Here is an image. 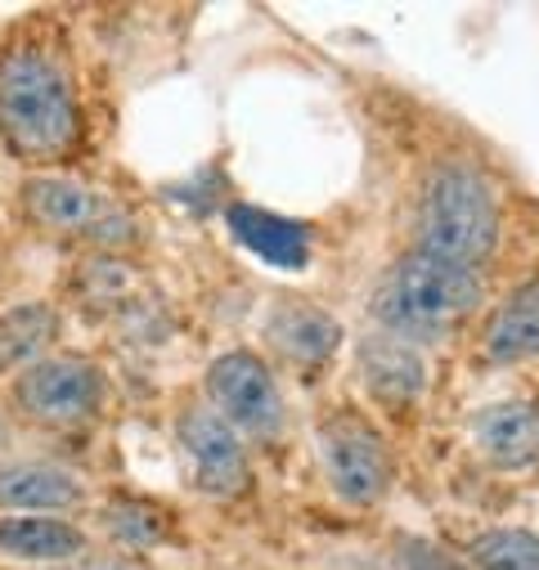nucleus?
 I'll list each match as a JSON object with an SVG mask.
<instances>
[{
	"label": "nucleus",
	"instance_id": "obj_8",
	"mask_svg": "<svg viewBox=\"0 0 539 570\" xmlns=\"http://www.w3.org/2000/svg\"><path fill=\"white\" fill-rule=\"evenodd\" d=\"M176 445L189 463L194 485L207 499L229 503L252 490V459H247L243 436L229 422H220L207 404H185L176 413Z\"/></svg>",
	"mask_w": 539,
	"mask_h": 570
},
{
	"label": "nucleus",
	"instance_id": "obj_19",
	"mask_svg": "<svg viewBox=\"0 0 539 570\" xmlns=\"http://www.w3.org/2000/svg\"><path fill=\"white\" fill-rule=\"evenodd\" d=\"M395 552H400L404 570H472V566H459L450 552H441L437 543H423V539H400Z\"/></svg>",
	"mask_w": 539,
	"mask_h": 570
},
{
	"label": "nucleus",
	"instance_id": "obj_17",
	"mask_svg": "<svg viewBox=\"0 0 539 570\" xmlns=\"http://www.w3.org/2000/svg\"><path fill=\"white\" fill-rule=\"evenodd\" d=\"M99 525L108 530V539H117L121 548H158L171 525H167V512H158L154 503L145 499H112L104 512H99Z\"/></svg>",
	"mask_w": 539,
	"mask_h": 570
},
{
	"label": "nucleus",
	"instance_id": "obj_7",
	"mask_svg": "<svg viewBox=\"0 0 539 570\" xmlns=\"http://www.w3.org/2000/svg\"><path fill=\"white\" fill-rule=\"evenodd\" d=\"M320 459L329 485L351 508H373L391 490V450L355 413H333L320 422Z\"/></svg>",
	"mask_w": 539,
	"mask_h": 570
},
{
	"label": "nucleus",
	"instance_id": "obj_9",
	"mask_svg": "<svg viewBox=\"0 0 539 570\" xmlns=\"http://www.w3.org/2000/svg\"><path fill=\"white\" fill-rule=\"evenodd\" d=\"M86 503V481L63 463H0V517H68Z\"/></svg>",
	"mask_w": 539,
	"mask_h": 570
},
{
	"label": "nucleus",
	"instance_id": "obj_5",
	"mask_svg": "<svg viewBox=\"0 0 539 570\" xmlns=\"http://www.w3.org/2000/svg\"><path fill=\"white\" fill-rule=\"evenodd\" d=\"M108 377L81 355H46L10 377V404L37 426H81L104 413Z\"/></svg>",
	"mask_w": 539,
	"mask_h": 570
},
{
	"label": "nucleus",
	"instance_id": "obj_12",
	"mask_svg": "<svg viewBox=\"0 0 539 570\" xmlns=\"http://www.w3.org/2000/svg\"><path fill=\"white\" fill-rule=\"evenodd\" d=\"M265 342L275 346L284 360L302 364V368H315V364H329L333 351L342 346V324L333 315H324L320 306L311 302H280L265 320Z\"/></svg>",
	"mask_w": 539,
	"mask_h": 570
},
{
	"label": "nucleus",
	"instance_id": "obj_11",
	"mask_svg": "<svg viewBox=\"0 0 539 570\" xmlns=\"http://www.w3.org/2000/svg\"><path fill=\"white\" fill-rule=\"evenodd\" d=\"M472 441L490 468L521 472L539 463V404L535 400H499L472 413Z\"/></svg>",
	"mask_w": 539,
	"mask_h": 570
},
{
	"label": "nucleus",
	"instance_id": "obj_13",
	"mask_svg": "<svg viewBox=\"0 0 539 570\" xmlns=\"http://www.w3.org/2000/svg\"><path fill=\"white\" fill-rule=\"evenodd\" d=\"M225 225L265 265L302 269L311 261V229L297 225V220H288V216H270V212H261L252 203H229L225 207Z\"/></svg>",
	"mask_w": 539,
	"mask_h": 570
},
{
	"label": "nucleus",
	"instance_id": "obj_10",
	"mask_svg": "<svg viewBox=\"0 0 539 570\" xmlns=\"http://www.w3.org/2000/svg\"><path fill=\"white\" fill-rule=\"evenodd\" d=\"M360 382L386 409H410L428 386V360L414 342H400L391 333H369L355 351Z\"/></svg>",
	"mask_w": 539,
	"mask_h": 570
},
{
	"label": "nucleus",
	"instance_id": "obj_4",
	"mask_svg": "<svg viewBox=\"0 0 539 570\" xmlns=\"http://www.w3.org/2000/svg\"><path fill=\"white\" fill-rule=\"evenodd\" d=\"M19 203H23V216L37 229L86 238L95 247H126L135 234H140L135 216L117 198H108L104 189H90L81 180H68V176H32V180H23Z\"/></svg>",
	"mask_w": 539,
	"mask_h": 570
},
{
	"label": "nucleus",
	"instance_id": "obj_16",
	"mask_svg": "<svg viewBox=\"0 0 539 570\" xmlns=\"http://www.w3.org/2000/svg\"><path fill=\"white\" fill-rule=\"evenodd\" d=\"M86 548V530L68 517H0V557L14 561H68Z\"/></svg>",
	"mask_w": 539,
	"mask_h": 570
},
{
	"label": "nucleus",
	"instance_id": "obj_3",
	"mask_svg": "<svg viewBox=\"0 0 539 570\" xmlns=\"http://www.w3.org/2000/svg\"><path fill=\"white\" fill-rule=\"evenodd\" d=\"M499 247V198L494 185L468 167L445 163L428 176L419 198V252L459 269H481Z\"/></svg>",
	"mask_w": 539,
	"mask_h": 570
},
{
	"label": "nucleus",
	"instance_id": "obj_14",
	"mask_svg": "<svg viewBox=\"0 0 539 570\" xmlns=\"http://www.w3.org/2000/svg\"><path fill=\"white\" fill-rule=\"evenodd\" d=\"M59 333H63V320L50 302H19L10 311H0V377H14L37 360L55 355Z\"/></svg>",
	"mask_w": 539,
	"mask_h": 570
},
{
	"label": "nucleus",
	"instance_id": "obj_15",
	"mask_svg": "<svg viewBox=\"0 0 539 570\" xmlns=\"http://www.w3.org/2000/svg\"><path fill=\"white\" fill-rule=\"evenodd\" d=\"M481 355H486V364H499V368L539 360V278L521 283V288L494 311Z\"/></svg>",
	"mask_w": 539,
	"mask_h": 570
},
{
	"label": "nucleus",
	"instance_id": "obj_18",
	"mask_svg": "<svg viewBox=\"0 0 539 570\" xmlns=\"http://www.w3.org/2000/svg\"><path fill=\"white\" fill-rule=\"evenodd\" d=\"M472 570H539V534L530 530H486L468 543Z\"/></svg>",
	"mask_w": 539,
	"mask_h": 570
},
{
	"label": "nucleus",
	"instance_id": "obj_21",
	"mask_svg": "<svg viewBox=\"0 0 539 570\" xmlns=\"http://www.w3.org/2000/svg\"><path fill=\"white\" fill-rule=\"evenodd\" d=\"M0 283H6V269H0Z\"/></svg>",
	"mask_w": 539,
	"mask_h": 570
},
{
	"label": "nucleus",
	"instance_id": "obj_2",
	"mask_svg": "<svg viewBox=\"0 0 539 570\" xmlns=\"http://www.w3.org/2000/svg\"><path fill=\"white\" fill-rule=\"evenodd\" d=\"M481 306V278L477 269H459L428 252H404L391 261L369 297V315L378 333L400 342H441L463 328Z\"/></svg>",
	"mask_w": 539,
	"mask_h": 570
},
{
	"label": "nucleus",
	"instance_id": "obj_1",
	"mask_svg": "<svg viewBox=\"0 0 539 570\" xmlns=\"http://www.w3.org/2000/svg\"><path fill=\"white\" fill-rule=\"evenodd\" d=\"M86 112L68 55L50 32H10L0 41V145L19 163L55 167L81 149Z\"/></svg>",
	"mask_w": 539,
	"mask_h": 570
},
{
	"label": "nucleus",
	"instance_id": "obj_20",
	"mask_svg": "<svg viewBox=\"0 0 539 570\" xmlns=\"http://www.w3.org/2000/svg\"><path fill=\"white\" fill-rule=\"evenodd\" d=\"M6 445H10V417H6V409H0V454H6Z\"/></svg>",
	"mask_w": 539,
	"mask_h": 570
},
{
	"label": "nucleus",
	"instance_id": "obj_6",
	"mask_svg": "<svg viewBox=\"0 0 539 570\" xmlns=\"http://www.w3.org/2000/svg\"><path fill=\"white\" fill-rule=\"evenodd\" d=\"M203 391L212 400V413L220 422H229L238 436L275 441L288 422V404H284L275 373H270V364L252 351L216 355L203 373Z\"/></svg>",
	"mask_w": 539,
	"mask_h": 570
}]
</instances>
